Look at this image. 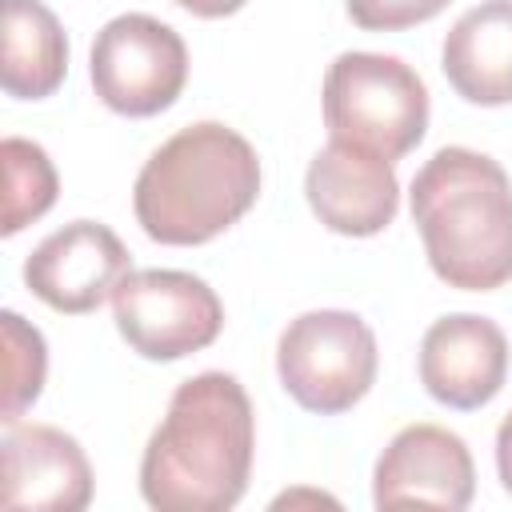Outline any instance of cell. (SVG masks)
Listing matches in <instances>:
<instances>
[{
  "instance_id": "6da1fadb",
  "label": "cell",
  "mask_w": 512,
  "mask_h": 512,
  "mask_svg": "<svg viewBox=\"0 0 512 512\" xmlns=\"http://www.w3.org/2000/svg\"><path fill=\"white\" fill-rule=\"evenodd\" d=\"M256 452V412L232 372L188 376L140 456V496L156 512H228Z\"/></svg>"
},
{
  "instance_id": "7a4b0ae2",
  "label": "cell",
  "mask_w": 512,
  "mask_h": 512,
  "mask_svg": "<svg viewBox=\"0 0 512 512\" xmlns=\"http://www.w3.org/2000/svg\"><path fill=\"white\" fill-rule=\"evenodd\" d=\"M260 196L256 148L220 120H200L164 140L132 188L148 240L192 248L228 232Z\"/></svg>"
},
{
  "instance_id": "3957f363",
  "label": "cell",
  "mask_w": 512,
  "mask_h": 512,
  "mask_svg": "<svg viewBox=\"0 0 512 512\" xmlns=\"http://www.w3.org/2000/svg\"><path fill=\"white\" fill-rule=\"evenodd\" d=\"M412 224L432 272L460 292L512 280V180L472 148H440L412 176Z\"/></svg>"
},
{
  "instance_id": "277c9868",
  "label": "cell",
  "mask_w": 512,
  "mask_h": 512,
  "mask_svg": "<svg viewBox=\"0 0 512 512\" xmlns=\"http://www.w3.org/2000/svg\"><path fill=\"white\" fill-rule=\"evenodd\" d=\"M324 128L396 164L428 132V88L400 56L340 52L324 72Z\"/></svg>"
},
{
  "instance_id": "5b68a950",
  "label": "cell",
  "mask_w": 512,
  "mask_h": 512,
  "mask_svg": "<svg viewBox=\"0 0 512 512\" xmlns=\"http://www.w3.org/2000/svg\"><path fill=\"white\" fill-rule=\"evenodd\" d=\"M380 352L372 328L344 308H316L288 320L276 340V376L284 392L316 416H340L376 384Z\"/></svg>"
},
{
  "instance_id": "8992f818",
  "label": "cell",
  "mask_w": 512,
  "mask_h": 512,
  "mask_svg": "<svg viewBox=\"0 0 512 512\" xmlns=\"http://www.w3.org/2000/svg\"><path fill=\"white\" fill-rule=\"evenodd\" d=\"M112 316L128 348L160 364L208 348L224 328L216 288L180 268L128 272L112 292Z\"/></svg>"
},
{
  "instance_id": "52a82bcc",
  "label": "cell",
  "mask_w": 512,
  "mask_h": 512,
  "mask_svg": "<svg viewBox=\"0 0 512 512\" xmlns=\"http://www.w3.org/2000/svg\"><path fill=\"white\" fill-rule=\"evenodd\" d=\"M88 76L112 112L136 120L156 116L184 92L188 48L172 24L148 12H124L96 32Z\"/></svg>"
},
{
  "instance_id": "ba28073f",
  "label": "cell",
  "mask_w": 512,
  "mask_h": 512,
  "mask_svg": "<svg viewBox=\"0 0 512 512\" xmlns=\"http://www.w3.org/2000/svg\"><path fill=\"white\" fill-rule=\"evenodd\" d=\"M132 272V256L108 224L72 220L44 236L24 260V284L56 312L84 316L112 300L116 284Z\"/></svg>"
},
{
  "instance_id": "9c48e42d",
  "label": "cell",
  "mask_w": 512,
  "mask_h": 512,
  "mask_svg": "<svg viewBox=\"0 0 512 512\" xmlns=\"http://www.w3.org/2000/svg\"><path fill=\"white\" fill-rule=\"evenodd\" d=\"M476 468L468 444L440 424H408L400 428L376 460L372 472V504L376 508H408L432 504L460 512L472 504Z\"/></svg>"
},
{
  "instance_id": "30bf717a",
  "label": "cell",
  "mask_w": 512,
  "mask_h": 512,
  "mask_svg": "<svg viewBox=\"0 0 512 512\" xmlns=\"http://www.w3.org/2000/svg\"><path fill=\"white\" fill-rule=\"evenodd\" d=\"M304 196L328 232L376 236L396 220L400 180L392 160L344 140H328L304 172Z\"/></svg>"
},
{
  "instance_id": "8fae6325",
  "label": "cell",
  "mask_w": 512,
  "mask_h": 512,
  "mask_svg": "<svg viewBox=\"0 0 512 512\" xmlns=\"http://www.w3.org/2000/svg\"><path fill=\"white\" fill-rule=\"evenodd\" d=\"M508 376V336L476 312L440 316L420 340V384L432 400L472 412L496 400Z\"/></svg>"
},
{
  "instance_id": "7c38bea8",
  "label": "cell",
  "mask_w": 512,
  "mask_h": 512,
  "mask_svg": "<svg viewBox=\"0 0 512 512\" xmlns=\"http://www.w3.org/2000/svg\"><path fill=\"white\" fill-rule=\"evenodd\" d=\"M4 508L80 512L92 500V464L76 436L52 424H8L4 444Z\"/></svg>"
},
{
  "instance_id": "4fadbf2b",
  "label": "cell",
  "mask_w": 512,
  "mask_h": 512,
  "mask_svg": "<svg viewBox=\"0 0 512 512\" xmlns=\"http://www.w3.org/2000/svg\"><path fill=\"white\" fill-rule=\"evenodd\" d=\"M440 68L460 100L512 104V0H480L444 36Z\"/></svg>"
},
{
  "instance_id": "5bb4252c",
  "label": "cell",
  "mask_w": 512,
  "mask_h": 512,
  "mask_svg": "<svg viewBox=\"0 0 512 512\" xmlns=\"http://www.w3.org/2000/svg\"><path fill=\"white\" fill-rule=\"evenodd\" d=\"M4 52L0 84L12 100H44L64 84L68 36L48 4L40 0H0Z\"/></svg>"
},
{
  "instance_id": "9a60e30c",
  "label": "cell",
  "mask_w": 512,
  "mask_h": 512,
  "mask_svg": "<svg viewBox=\"0 0 512 512\" xmlns=\"http://www.w3.org/2000/svg\"><path fill=\"white\" fill-rule=\"evenodd\" d=\"M0 160H4V216H0V232L16 236L20 228L40 220L56 204L60 180H56V168H52L48 152L36 140L4 136Z\"/></svg>"
},
{
  "instance_id": "2e32d148",
  "label": "cell",
  "mask_w": 512,
  "mask_h": 512,
  "mask_svg": "<svg viewBox=\"0 0 512 512\" xmlns=\"http://www.w3.org/2000/svg\"><path fill=\"white\" fill-rule=\"evenodd\" d=\"M4 424H16L28 404H36L48 376V348L40 328H32L20 312H4Z\"/></svg>"
},
{
  "instance_id": "e0dca14e",
  "label": "cell",
  "mask_w": 512,
  "mask_h": 512,
  "mask_svg": "<svg viewBox=\"0 0 512 512\" xmlns=\"http://www.w3.org/2000/svg\"><path fill=\"white\" fill-rule=\"evenodd\" d=\"M452 0H348V16L364 32H404L440 16Z\"/></svg>"
},
{
  "instance_id": "ac0fdd59",
  "label": "cell",
  "mask_w": 512,
  "mask_h": 512,
  "mask_svg": "<svg viewBox=\"0 0 512 512\" xmlns=\"http://www.w3.org/2000/svg\"><path fill=\"white\" fill-rule=\"evenodd\" d=\"M496 472H500V484L512 492V412L496 428Z\"/></svg>"
},
{
  "instance_id": "d6986e66",
  "label": "cell",
  "mask_w": 512,
  "mask_h": 512,
  "mask_svg": "<svg viewBox=\"0 0 512 512\" xmlns=\"http://www.w3.org/2000/svg\"><path fill=\"white\" fill-rule=\"evenodd\" d=\"M172 4L184 8V12H192V16H200V20H220V16L240 12L248 0H172Z\"/></svg>"
}]
</instances>
